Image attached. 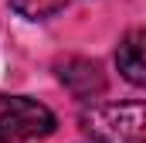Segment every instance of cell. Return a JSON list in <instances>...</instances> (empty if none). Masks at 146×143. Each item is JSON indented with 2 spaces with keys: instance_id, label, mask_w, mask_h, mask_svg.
<instances>
[{
  "instance_id": "2",
  "label": "cell",
  "mask_w": 146,
  "mask_h": 143,
  "mask_svg": "<svg viewBox=\"0 0 146 143\" xmlns=\"http://www.w3.org/2000/svg\"><path fill=\"white\" fill-rule=\"evenodd\" d=\"M54 133L51 109L27 96H3L0 99V140H37Z\"/></svg>"
},
{
  "instance_id": "3",
  "label": "cell",
  "mask_w": 146,
  "mask_h": 143,
  "mask_svg": "<svg viewBox=\"0 0 146 143\" xmlns=\"http://www.w3.org/2000/svg\"><path fill=\"white\" fill-rule=\"evenodd\" d=\"M58 78L72 89L78 99H92V96H99L106 89V78H102L99 65L88 61V58H68V61H61L58 65Z\"/></svg>"
},
{
  "instance_id": "5",
  "label": "cell",
  "mask_w": 146,
  "mask_h": 143,
  "mask_svg": "<svg viewBox=\"0 0 146 143\" xmlns=\"http://www.w3.org/2000/svg\"><path fill=\"white\" fill-rule=\"evenodd\" d=\"M72 0H10V7L21 14V17H31V21H41V17H51L58 14L61 7H68Z\"/></svg>"
},
{
  "instance_id": "4",
  "label": "cell",
  "mask_w": 146,
  "mask_h": 143,
  "mask_svg": "<svg viewBox=\"0 0 146 143\" xmlns=\"http://www.w3.org/2000/svg\"><path fill=\"white\" fill-rule=\"evenodd\" d=\"M115 65L122 72V78L126 82H133V85H143L146 82V65H143V31L136 27V31H129V34L122 37V44H119V51H115Z\"/></svg>"
},
{
  "instance_id": "1",
  "label": "cell",
  "mask_w": 146,
  "mask_h": 143,
  "mask_svg": "<svg viewBox=\"0 0 146 143\" xmlns=\"http://www.w3.org/2000/svg\"><path fill=\"white\" fill-rule=\"evenodd\" d=\"M82 130L95 143H143L146 140V112L139 102L92 106L82 116Z\"/></svg>"
},
{
  "instance_id": "6",
  "label": "cell",
  "mask_w": 146,
  "mask_h": 143,
  "mask_svg": "<svg viewBox=\"0 0 146 143\" xmlns=\"http://www.w3.org/2000/svg\"><path fill=\"white\" fill-rule=\"evenodd\" d=\"M0 143H3V140H0Z\"/></svg>"
}]
</instances>
